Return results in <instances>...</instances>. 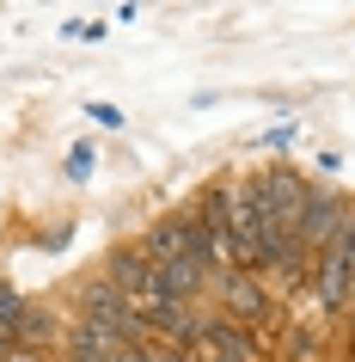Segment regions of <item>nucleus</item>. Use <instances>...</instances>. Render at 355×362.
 <instances>
[{
	"mask_svg": "<svg viewBox=\"0 0 355 362\" xmlns=\"http://www.w3.org/2000/svg\"><path fill=\"white\" fill-rule=\"evenodd\" d=\"M239 191H245V203H251L263 221H276V228H300V209H306L313 185H306L294 166H270V172H258L251 185H239Z\"/></svg>",
	"mask_w": 355,
	"mask_h": 362,
	"instance_id": "f257e3e1",
	"label": "nucleus"
},
{
	"mask_svg": "<svg viewBox=\"0 0 355 362\" xmlns=\"http://www.w3.org/2000/svg\"><path fill=\"white\" fill-rule=\"evenodd\" d=\"M306 283H313L318 307H331V313H337L343 301H355V221L337 233L325 252H318V264L306 270Z\"/></svg>",
	"mask_w": 355,
	"mask_h": 362,
	"instance_id": "f03ea898",
	"label": "nucleus"
},
{
	"mask_svg": "<svg viewBox=\"0 0 355 362\" xmlns=\"http://www.w3.org/2000/svg\"><path fill=\"white\" fill-rule=\"evenodd\" d=\"M349 221H355V215H349V203H343L337 191H313V197H306V209H300V228H294L300 233V252H306V258L325 252Z\"/></svg>",
	"mask_w": 355,
	"mask_h": 362,
	"instance_id": "7ed1b4c3",
	"label": "nucleus"
},
{
	"mask_svg": "<svg viewBox=\"0 0 355 362\" xmlns=\"http://www.w3.org/2000/svg\"><path fill=\"white\" fill-rule=\"evenodd\" d=\"M141 252H148V264H184V258H208L196 215H172V221H160V228L141 240Z\"/></svg>",
	"mask_w": 355,
	"mask_h": 362,
	"instance_id": "20e7f679",
	"label": "nucleus"
},
{
	"mask_svg": "<svg viewBox=\"0 0 355 362\" xmlns=\"http://www.w3.org/2000/svg\"><path fill=\"white\" fill-rule=\"evenodd\" d=\"M190 362H258V356H251V338L233 320H208L203 338L190 344Z\"/></svg>",
	"mask_w": 355,
	"mask_h": 362,
	"instance_id": "39448f33",
	"label": "nucleus"
},
{
	"mask_svg": "<svg viewBox=\"0 0 355 362\" xmlns=\"http://www.w3.org/2000/svg\"><path fill=\"white\" fill-rule=\"evenodd\" d=\"M116 350H123V338L104 332V325H86V320H80L74 338H68V356H74V362H111Z\"/></svg>",
	"mask_w": 355,
	"mask_h": 362,
	"instance_id": "423d86ee",
	"label": "nucleus"
},
{
	"mask_svg": "<svg viewBox=\"0 0 355 362\" xmlns=\"http://www.w3.org/2000/svg\"><path fill=\"white\" fill-rule=\"evenodd\" d=\"M215 288H221L227 307H233V313H245V320H251V313H263V288L251 283V270H227V276H215Z\"/></svg>",
	"mask_w": 355,
	"mask_h": 362,
	"instance_id": "0eeeda50",
	"label": "nucleus"
},
{
	"mask_svg": "<svg viewBox=\"0 0 355 362\" xmlns=\"http://www.w3.org/2000/svg\"><path fill=\"white\" fill-rule=\"evenodd\" d=\"M43 338H56V313L37 307V301H25L19 320H13V344H43Z\"/></svg>",
	"mask_w": 355,
	"mask_h": 362,
	"instance_id": "6e6552de",
	"label": "nucleus"
},
{
	"mask_svg": "<svg viewBox=\"0 0 355 362\" xmlns=\"http://www.w3.org/2000/svg\"><path fill=\"white\" fill-rule=\"evenodd\" d=\"M19 288L6 283V276H0V350H6V344H13V320H19Z\"/></svg>",
	"mask_w": 355,
	"mask_h": 362,
	"instance_id": "1a4fd4ad",
	"label": "nucleus"
}]
</instances>
